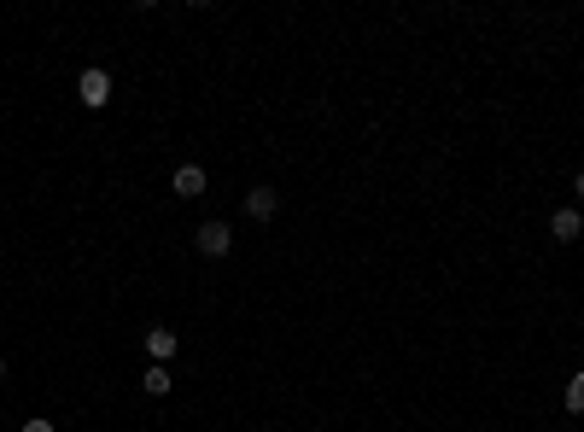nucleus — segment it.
Returning a JSON list of instances; mask_svg holds the SVG:
<instances>
[{
  "label": "nucleus",
  "instance_id": "obj_1",
  "mask_svg": "<svg viewBox=\"0 0 584 432\" xmlns=\"http://www.w3.org/2000/svg\"><path fill=\"white\" fill-rule=\"evenodd\" d=\"M193 246H199V257H210V263H217V257H228V251H234V228H228L223 216H210V223H199Z\"/></svg>",
  "mask_w": 584,
  "mask_h": 432
},
{
  "label": "nucleus",
  "instance_id": "obj_2",
  "mask_svg": "<svg viewBox=\"0 0 584 432\" xmlns=\"http://www.w3.org/2000/svg\"><path fill=\"white\" fill-rule=\"evenodd\" d=\"M76 99H83L88 112H106V99H112V70L88 65L83 76H76Z\"/></svg>",
  "mask_w": 584,
  "mask_h": 432
},
{
  "label": "nucleus",
  "instance_id": "obj_3",
  "mask_svg": "<svg viewBox=\"0 0 584 432\" xmlns=\"http://www.w3.org/2000/svg\"><path fill=\"white\" fill-rule=\"evenodd\" d=\"M549 240H561V246L584 240V210H579V205H561L556 216H549Z\"/></svg>",
  "mask_w": 584,
  "mask_h": 432
},
{
  "label": "nucleus",
  "instance_id": "obj_4",
  "mask_svg": "<svg viewBox=\"0 0 584 432\" xmlns=\"http://www.w3.org/2000/svg\"><path fill=\"white\" fill-rule=\"evenodd\" d=\"M275 210H280L275 187H246V216L251 223H275Z\"/></svg>",
  "mask_w": 584,
  "mask_h": 432
},
{
  "label": "nucleus",
  "instance_id": "obj_5",
  "mask_svg": "<svg viewBox=\"0 0 584 432\" xmlns=\"http://www.w3.org/2000/svg\"><path fill=\"white\" fill-rule=\"evenodd\" d=\"M205 187H210V176H205L199 164H181L176 176H170V193H176V199H199Z\"/></svg>",
  "mask_w": 584,
  "mask_h": 432
},
{
  "label": "nucleus",
  "instance_id": "obj_6",
  "mask_svg": "<svg viewBox=\"0 0 584 432\" xmlns=\"http://www.w3.org/2000/svg\"><path fill=\"white\" fill-rule=\"evenodd\" d=\"M181 350V339H176V327H146V363H164L170 368V357Z\"/></svg>",
  "mask_w": 584,
  "mask_h": 432
},
{
  "label": "nucleus",
  "instance_id": "obj_7",
  "mask_svg": "<svg viewBox=\"0 0 584 432\" xmlns=\"http://www.w3.org/2000/svg\"><path fill=\"white\" fill-rule=\"evenodd\" d=\"M170 386H176V374H170L164 363H146V374H140V391H146V397H164Z\"/></svg>",
  "mask_w": 584,
  "mask_h": 432
},
{
  "label": "nucleus",
  "instance_id": "obj_8",
  "mask_svg": "<svg viewBox=\"0 0 584 432\" xmlns=\"http://www.w3.org/2000/svg\"><path fill=\"white\" fill-rule=\"evenodd\" d=\"M561 404H567V415H584V368L567 380V397H561Z\"/></svg>",
  "mask_w": 584,
  "mask_h": 432
},
{
  "label": "nucleus",
  "instance_id": "obj_9",
  "mask_svg": "<svg viewBox=\"0 0 584 432\" xmlns=\"http://www.w3.org/2000/svg\"><path fill=\"white\" fill-rule=\"evenodd\" d=\"M24 432H59L53 420H24Z\"/></svg>",
  "mask_w": 584,
  "mask_h": 432
},
{
  "label": "nucleus",
  "instance_id": "obj_10",
  "mask_svg": "<svg viewBox=\"0 0 584 432\" xmlns=\"http://www.w3.org/2000/svg\"><path fill=\"white\" fill-rule=\"evenodd\" d=\"M572 199H579V205H584V169H579V176H572Z\"/></svg>",
  "mask_w": 584,
  "mask_h": 432
},
{
  "label": "nucleus",
  "instance_id": "obj_11",
  "mask_svg": "<svg viewBox=\"0 0 584 432\" xmlns=\"http://www.w3.org/2000/svg\"><path fill=\"white\" fill-rule=\"evenodd\" d=\"M0 374H6V357H0Z\"/></svg>",
  "mask_w": 584,
  "mask_h": 432
}]
</instances>
